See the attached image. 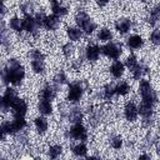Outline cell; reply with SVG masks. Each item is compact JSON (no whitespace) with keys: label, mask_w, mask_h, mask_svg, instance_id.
<instances>
[{"label":"cell","mask_w":160,"mask_h":160,"mask_svg":"<svg viewBox=\"0 0 160 160\" xmlns=\"http://www.w3.org/2000/svg\"><path fill=\"white\" fill-rule=\"evenodd\" d=\"M24 79H25V69L21 65L20 60H18L16 58H10L1 71L2 85L20 86Z\"/></svg>","instance_id":"6da1fadb"},{"label":"cell","mask_w":160,"mask_h":160,"mask_svg":"<svg viewBox=\"0 0 160 160\" xmlns=\"http://www.w3.org/2000/svg\"><path fill=\"white\" fill-rule=\"evenodd\" d=\"M90 88V84L88 80H75L69 84L68 86V101L70 104H78L82 99V95L85 91H88Z\"/></svg>","instance_id":"7a4b0ae2"},{"label":"cell","mask_w":160,"mask_h":160,"mask_svg":"<svg viewBox=\"0 0 160 160\" xmlns=\"http://www.w3.org/2000/svg\"><path fill=\"white\" fill-rule=\"evenodd\" d=\"M26 126L25 116H14L11 120H4L1 122V140H5L8 135H15L16 132L26 129Z\"/></svg>","instance_id":"3957f363"},{"label":"cell","mask_w":160,"mask_h":160,"mask_svg":"<svg viewBox=\"0 0 160 160\" xmlns=\"http://www.w3.org/2000/svg\"><path fill=\"white\" fill-rule=\"evenodd\" d=\"M139 94L141 96V101H145L148 104H151V105H156L158 101H159V98H158V94L156 91L154 90V88L151 86L150 81L149 80H145V79H140V82H139Z\"/></svg>","instance_id":"277c9868"},{"label":"cell","mask_w":160,"mask_h":160,"mask_svg":"<svg viewBox=\"0 0 160 160\" xmlns=\"http://www.w3.org/2000/svg\"><path fill=\"white\" fill-rule=\"evenodd\" d=\"M64 136L66 139H74V140H79V141L85 142L89 138V132L81 122H76V124H72L69 129L64 130Z\"/></svg>","instance_id":"5b68a950"},{"label":"cell","mask_w":160,"mask_h":160,"mask_svg":"<svg viewBox=\"0 0 160 160\" xmlns=\"http://www.w3.org/2000/svg\"><path fill=\"white\" fill-rule=\"evenodd\" d=\"M101 54L105 55L109 59L118 60L120 58V55L122 54V46H121L120 42L108 41L105 45L101 46Z\"/></svg>","instance_id":"8992f818"},{"label":"cell","mask_w":160,"mask_h":160,"mask_svg":"<svg viewBox=\"0 0 160 160\" xmlns=\"http://www.w3.org/2000/svg\"><path fill=\"white\" fill-rule=\"evenodd\" d=\"M18 98H19V96H18V94H16V91H15L14 89L6 88V90H5L4 94H2L1 101H0V109H1V111H2V112H8V111L11 109L12 104L15 102V100H16Z\"/></svg>","instance_id":"52a82bcc"},{"label":"cell","mask_w":160,"mask_h":160,"mask_svg":"<svg viewBox=\"0 0 160 160\" xmlns=\"http://www.w3.org/2000/svg\"><path fill=\"white\" fill-rule=\"evenodd\" d=\"M58 91H59V88L56 85L50 84V82H45L39 90V98L52 101V100H55V98L58 95Z\"/></svg>","instance_id":"ba28073f"},{"label":"cell","mask_w":160,"mask_h":160,"mask_svg":"<svg viewBox=\"0 0 160 160\" xmlns=\"http://www.w3.org/2000/svg\"><path fill=\"white\" fill-rule=\"evenodd\" d=\"M100 54H101V48L98 46L94 42H90L86 45V48L84 49V56H85V60L89 61V62H96L100 58Z\"/></svg>","instance_id":"9c48e42d"},{"label":"cell","mask_w":160,"mask_h":160,"mask_svg":"<svg viewBox=\"0 0 160 160\" xmlns=\"http://www.w3.org/2000/svg\"><path fill=\"white\" fill-rule=\"evenodd\" d=\"M40 28L41 26L39 25V22L36 21L34 15H28V16L24 18V31H26L29 35L38 36Z\"/></svg>","instance_id":"30bf717a"},{"label":"cell","mask_w":160,"mask_h":160,"mask_svg":"<svg viewBox=\"0 0 160 160\" xmlns=\"http://www.w3.org/2000/svg\"><path fill=\"white\" fill-rule=\"evenodd\" d=\"M114 26H115V30L120 35H125L135 26V22H134V20H131L129 18H120L115 21Z\"/></svg>","instance_id":"8fae6325"},{"label":"cell","mask_w":160,"mask_h":160,"mask_svg":"<svg viewBox=\"0 0 160 160\" xmlns=\"http://www.w3.org/2000/svg\"><path fill=\"white\" fill-rule=\"evenodd\" d=\"M124 116L128 121L134 122L138 116H139V110H138V105L134 101H128L124 106Z\"/></svg>","instance_id":"7c38bea8"},{"label":"cell","mask_w":160,"mask_h":160,"mask_svg":"<svg viewBox=\"0 0 160 160\" xmlns=\"http://www.w3.org/2000/svg\"><path fill=\"white\" fill-rule=\"evenodd\" d=\"M28 109H29V105H28L26 100L20 99V98H18L15 100V102L12 104V106H11L14 116H25L26 112H28Z\"/></svg>","instance_id":"4fadbf2b"},{"label":"cell","mask_w":160,"mask_h":160,"mask_svg":"<svg viewBox=\"0 0 160 160\" xmlns=\"http://www.w3.org/2000/svg\"><path fill=\"white\" fill-rule=\"evenodd\" d=\"M60 26V18L56 15H46L44 21H42V28H45L46 30L54 31L56 29H59Z\"/></svg>","instance_id":"5bb4252c"},{"label":"cell","mask_w":160,"mask_h":160,"mask_svg":"<svg viewBox=\"0 0 160 160\" xmlns=\"http://www.w3.org/2000/svg\"><path fill=\"white\" fill-rule=\"evenodd\" d=\"M50 5H51L52 14L59 16V18H62V16L68 15V12H69L68 6H65L61 2V0H50Z\"/></svg>","instance_id":"9a60e30c"},{"label":"cell","mask_w":160,"mask_h":160,"mask_svg":"<svg viewBox=\"0 0 160 160\" xmlns=\"http://www.w3.org/2000/svg\"><path fill=\"white\" fill-rule=\"evenodd\" d=\"M146 74H149V66L146 62L144 61H140L134 70H131V75H132V79L134 80H140L142 79Z\"/></svg>","instance_id":"2e32d148"},{"label":"cell","mask_w":160,"mask_h":160,"mask_svg":"<svg viewBox=\"0 0 160 160\" xmlns=\"http://www.w3.org/2000/svg\"><path fill=\"white\" fill-rule=\"evenodd\" d=\"M84 118V110L79 106H72L70 108L69 111V116H68V121L71 124H76V122H81Z\"/></svg>","instance_id":"e0dca14e"},{"label":"cell","mask_w":160,"mask_h":160,"mask_svg":"<svg viewBox=\"0 0 160 160\" xmlns=\"http://www.w3.org/2000/svg\"><path fill=\"white\" fill-rule=\"evenodd\" d=\"M106 119V112L104 109H96L91 112V116H90V125L91 126H99L104 120Z\"/></svg>","instance_id":"ac0fdd59"},{"label":"cell","mask_w":160,"mask_h":160,"mask_svg":"<svg viewBox=\"0 0 160 160\" xmlns=\"http://www.w3.org/2000/svg\"><path fill=\"white\" fill-rule=\"evenodd\" d=\"M146 21L150 26H156L160 22V4L155 5L148 14L146 16Z\"/></svg>","instance_id":"d6986e66"},{"label":"cell","mask_w":160,"mask_h":160,"mask_svg":"<svg viewBox=\"0 0 160 160\" xmlns=\"http://www.w3.org/2000/svg\"><path fill=\"white\" fill-rule=\"evenodd\" d=\"M126 46L131 50H138L144 46V39L138 34H132L126 39Z\"/></svg>","instance_id":"ffe728a7"},{"label":"cell","mask_w":160,"mask_h":160,"mask_svg":"<svg viewBox=\"0 0 160 160\" xmlns=\"http://www.w3.org/2000/svg\"><path fill=\"white\" fill-rule=\"evenodd\" d=\"M124 70H125V64L119 61V60H114V62L109 68V71H110L111 76L115 78V79H120L124 74Z\"/></svg>","instance_id":"44dd1931"},{"label":"cell","mask_w":160,"mask_h":160,"mask_svg":"<svg viewBox=\"0 0 160 160\" xmlns=\"http://www.w3.org/2000/svg\"><path fill=\"white\" fill-rule=\"evenodd\" d=\"M158 140H159L158 134L155 131H152V130H149L146 132V135L144 136V139H142V145L141 146L144 149H150V148H152L154 145L158 144Z\"/></svg>","instance_id":"7402d4cb"},{"label":"cell","mask_w":160,"mask_h":160,"mask_svg":"<svg viewBox=\"0 0 160 160\" xmlns=\"http://www.w3.org/2000/svg\"><path fill=\"white\" fill-rule=\"evenodd\" d=\"M38 110L41 115L44 116H48V115H51L52 114V104L51 101L49 100H45V99H40L39 102H38Z\"/></svg>","instance_id":"603a6c76"},{"label":"cell","mask_w":160,"mask_h":160,"mask_svg":"<svg viewBox=\"0 0 160 160\" xmlns=\"http://www.w3.org/2000/svg\"><path fill=\"white\" fill-rule=\"evenodd\" d=\"M34 125H35V129H36L38 134H40V135L46 134V131L49 129V121L44 116H38L34 120Z\"/></svg>","instance_id":"cb8c5ba5"},{"label":"cell","mask_w":160,"mask_h":160,"mask_svg":"<svg viewBox=\"0 0 160 160\" xmlns=\"http://www.w3.org/2000/svg\"><path fill=\"white\" fill-rule=\"evenodd\" d=\"M20 10H21V12L25 16H28V15H35V12H36V4L32 0H25L24 2H21Z\"/></svg>","instance_id":"d4e9b609"},{"label":"cell","mask_w":160,"mask_h":160,"mask_svg":"<svg viewBox=\"0 0 160 160\" xmlns=\"http://www.w3.org/2000/svg\"><path fill=\"white\" fill-rule=\"evenodd\" d=\"M138 110L141 118H149V116H154V105L148 104L145 101H141L138 105Z\"/></svg>","instance_id":"484cf974"},{"label":"cell","mask_w":160,"mask_h":160,"mask_svg":"<svg viewBox=\"0 0 160 160\" xmlns=\"http://www.w3.org/2000/svg\"><path fill=\"white\" fill-rule=\"evenodd\" d=\"M8 24H9V29H11L18 34H21L24 31V20L18 16H12Z\"/></svg>","instance_id":"4316f807"},{"label":"cell","mask_w":160,"mask_h":160,"mask_svg":"<svg viewBox=\"0 0 160 160\" xmlns=\"http://www.w3.org/2000/svg\"><path fill=\"white\" fill-rule=\"evenodd\" d=\"M1 45L5 49H10L11 45V36H10V30L6 29L4 20L1 21Z\"/></svg>","instance_id":"83f0119b"},{"label":"cell","mask_w":160,"mask_h":160,"mask_svg":"<svg viewBox=\"0 0 160 160\" xmlns=\"http://www.w3.org/2000/svg\"><path fill=\"white\" fill-rule=\"evenodd\" d=\"M115 95H116V91H115V84L109 82V84H106V85L102 88V99H104L105 101H110V100H112Z\"/></svg>","instance_id":"f1b7e54d"},{"label":"cell","mask_w":160,"mask_h":160,"mask_svg":"<svg viewBox=\"0 0 160 160\" xmlns=\"http://www.w3.org/2000/svg\"><path fill=\"white\" fill-rule=\"evenodd\" d=\"M14 136H15V142H16L18 145H20V146H25V145H28L29 141H30L29 131L25 130V129L21 130V131H19V132H16Z\"/></svg>","instance_id":"f546056e"},{"label":"cell","mask_w":160,"mask_h":160,"mask_svg":"<svg viewBox=\"0 0 160 160\" xmlns=\"http://www.w3.org/2000/svg\"><path fill=\"white\" fill-rule=\"evenodd\" d=\"M71 152L78 158H85L88 155V146L85 145L84 141H81V142L71 146Z\"/></svg>","instance_id":"4dcf8cb0"},{"label":"cell","mask_w":160,"mask_h":160,"mask_svg":"<svg viewBox=\"0 0 160 160\" xmlns=\"http://www.w3.org/2000/svg\"><path fill=\"white\" fill-rule=\"evenodd\" d=\"M66 35L71 41H79L82 38V30H80V28L69 26L66 29Z\"/></svg>","instance_id":"1f68e13d"},{"label":"cell","mask_w":160,"mask_h":160,"mask_svg":"<svg viewBox=\"0 0 160 160\" xmlns=\"http://www.w3.org/2000/svg\"><path fill=\"white\" fill-rule=\"evenodd\" d=\"M68 82H69V80H68V75H66L62 70H60L59 72H56V74L54 75L52 84H54V85H56L59 89H61V86L66 85Z\"/></svg>","instance_id":"d6a6232c"},{"label":"cell","mask_w":160,"mask_h":160,"mask_svg":"<svg viewBox=\"0 0 160 160\" xmlns=\"http://www.w3.org/2000/svg\"><path fill=\"white\" fill-rule=\"evenodd\" d=\"M115 91H116V95L119 96H124L126 94H129L130 91V85L125 81V80H120L115 84Z\"/></svg>","instance_id":"836d02e7"},{"label":"cell","mask_w":160,"mask_h":160,"mask_svg":"<svg viewBox=\"0 0 160 160\" xmlns=\"http://www.w3.org/2000/svg\"><path fill=\"white\" fill-rule=\"evenodd\" d=\"M96 28H98V24L95 22V20H92L91 18H89V19L84 22V25H82L80 29H81L82 32H85L86 35H90V34H92V32L96 30Z\"/></svg>","instance_id":"e575fe53"},{"label":"cell","mask_w":160,"mask_h":160,"mask_svg":"<svg viewBox=\"0 0 160 160\" xmlns=\"http://www.w3.org/2000/svg\"><path fill=\"white\" fill-rule=\"evenodd\" d=\"M30 65L35 74H39V75L45 74V60H34V61H30Z\"/></svg>","instance_id":"d590c367"},{"label":"cell","mask_w":160,"mask_h":160,"mask_svg":"<svg viewBox=\"0 0 160 160\" xmlns=\"http://www.w3.org/2000/svg\"><path fill=\"white\" fill-rule=\"evenodd\" d=\"M109 144H110V146H111L114 150H120V149L122 148V145H124V140H122V138H121L120 135L114 134V135L110 136Z\"/></svg>","instance_id":"8d00e7d4"},{"label":"cell","mask_w":160,"mask_h":160,"mask_svg":"<svg viewBox=\"0 0 160 160\" xmlns=\"http://www.w3.org/2000/svg\"><path fill=\"white\" fill-rule=\"evenodd\" d=\"M61 154H62V145H60V144L51 145V146L48 149V156H49L50 159H58Z\"/></svg>","instance_id":"74e56055"},{"label":"cell","mask_w":160,"mask_h":160,"mask_svg":"<svg viewBox=\"0 0 160 160\" xmlns=\"http://www.w3.org/2000/svg\"><path fill=\"white\" fill-rule=\"evenodd\" d=\"M112 39V32L110 31V29L108 28H101L98 32V40L100 41H104V42H108V41H111Z\"/></svg>","instance_id":"f35d334b"},{"label":"cell","mask_w":160,"mask_h":160,"mask_svg":"<svg viewBox=\"0 0 160 160\" xmlns=\"http://www.w3.org/2000/svg\"><path fill=\"white\" fill-rule=\"evenodd\" d=\"M89 18H90V16L88 15L86 11H84V10H79V11L76 12V15H75V22H76V25H78L79 28H81V26L84 25V22H85Z\"/></svg>","instance_id":"ab89813d"},{"label":"cell","mask_w":160,"mask_h":160,"mask_svg":"<svg viewBox=\"0 0 160 160\" xmlns=\"http://www.w3.org/2000/svg\"><path fill=\"white\" fill-rule=\"evenodd\" d=\"M28 58H29L30 61H34V60H45V55L39 49H31V50H29Z\"/></svg>","instance_id":"60d3db41"},{"label":"cell","mask_w":160,"mask_h":160,"mask_svg":"<svg viewBox=\"0 0 160 160\" xmlns=\"http://www.w3.org/2000/svg\"><path fill=\"white\" fill-rule=\"evenodd\" d=\"M61 51H62V55L69 59V58H71V56L74 55V52H75V46H74L72 42H66V44L62 45Z\"/></svg>","instance_id":"b9f144b4"},{"label":"cell","mask_w":160,"mask_h":160,"mask_svg":"<svg viewBox=\"0 0 160 160\" xmlns=\"http://www.w3.org/2000/svg\"><path fill=\"white\" fill-rule=\"evenodd\" d=\"M69 111H70V108H69V105L66 102H62V104L59 105V114H60L61 121H68Z\"/></svg>","instance_id":"7bdbcfd3"},{"label":"cell","mask_w":160,"mask_h":160,"mask_svg":"<svg viewBox=\"0 0 160 160\" xmlns=\"http://www.w3.org/2000/svg\"><path fill=\"white\" fill-rule=\"evenodd\" d=\"M125 66L131 71V70H134L135 69V66L139 64V60H138V58L134 55V54H131V55H129L128 58H126V60H125Z\"/></svg>","instance_id":"ee69618b"},{"label":"cell","mask_w":160,"mask_h":160,"mask_svg":"<svg viewBox=\"0 0 160 160\" xmlns=\"http://www.w3.org/2000/svg\"><path fill=\"white\" fill-rule=\"evenodd\" d=\"M150 41L152 45L155 46H160V30L159 29H155L151 31L150 34Z\"/></svg>","instance_id":"f6af8a7d"},{"label":"cell","mask_w":160,"mask_h":160,"mask_svg":"<svg viewBox=\"0 0 160 160\" xmlns=\"http://www.w3.org/2000/svg\"><path fill=\"white\" fill-rule=\"evenodd\" d=\"M141 124H142V126H144V128H148V129H150V128H151V126H154V124H155V118H154V116L142 118V120H141Z\"/></svg>","instance_id":"bcb514c9"},{"label":"cell","mask_w":160,"mask_h":160,"mask_svg":"<svg viewBox=\"0 0 160 160\" xmlns=\"http://www.w3.org/2000/svg\"><path fill=\"white\" fill-rule=\"evenodd\" d=\"M81 65H82V60L79 58V59H76V60H72V62H71V69H72L74 71H79L80 68H81Z\"/></svg>","instance_id":"7dc6e473"},{"label":"cell","mask_w":160,"mask_h":160,"mask_svg":"<svg viewBox=\"0 0 160 160\" xmlns=\"http://www.w3.org/2000/svg\"><path fill=\"white\" fill-rule=\"evenodd\" d=\"M82 110H84V112H88V114H91L92 111H94V105H92V102L91 101H88L85 105H84V108H82Z\"/></svg>","instance_id":"c3c4849f"},{"label":"cell","mask_w":160,"mask_h":160,"mask_svg":"<svg viewBox=\"0 0 160 160\" xmlns=\"http://www.w3.org/2000/svg\"><path fill=\"white\" fill-rule=\"evenodd\" d=\"M95 1H96L98 6H100V8H105V6L109 4L110 0H95Z\"/></svg>","instance_id":"681fc988"},{"label":"cell","mask_w":160,"mask_h":160,"mask_svg":"<svg viewBox=\"0 0 160 160\" xmlns=\"http://www.w3.org/2000/svg\"><path fill=\"white\" fill-rule=\"evenodd\" d=\"M6 11H8V9H6V5H5V2L2 1V4H1V18H2V19H4V16H5Z\"/></svg>","instance_id":"f907efd6"},{"label":"cell","mask_w":160,"mask_h":160,"mask_svg":"<svg viewBox=\"0 0 160 160\" xmlns=\"http://www.w3.org/2000/svg\"><path fill=\"white\" fill-rule=\"evenodd\" d=\"M151 156L149 155V154H141V155H139V159H150Z\"/></svg>","instance_id":"816d5d0a"},{"label":"cell","mask_w":160,"mask_h":160,"mask_svg":"<svg viewBox=\"0 0 160 160\" xmlns=\"http://www.w3.org/2000/svg\"><path fill=\"white\" fill-rule=\"evenodd\" d=\"M156 154L160 158V144H156Z\"/></svg>","instance_id":"f5cc1de1"},{"label":"cell","mask_w":160,"mask_h":160,"mask_svg":"<svg viewBox=\"0 0 160 160\" xmlns=\"http://www.w3.org/2000/svg\"><path fill=\"white\" fill-rule=\"evenodd\" d=\"M138 1H140V2H148V1H150V0H138Z\"/></svg>","instance_id":"db71d44e"}]
</instances>
